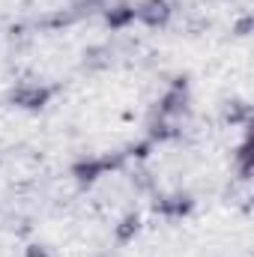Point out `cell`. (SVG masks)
<instances>
[{"instance_id":"1","label":"cell","mask_w":254,"mask_h":257,"mask_svg":"<svg viewBox=\"0 0 254 257\" xmlns=\"http://www.w3.org/2000/svg\"><path fill=\"white\" fill-rule=\"evenodd\" d=\"M18 108H27V111H36V108H42L48 99H51V90L48 87H42V84H18L15 90H12V96H9Z\"/></svg>"},{"instance_id":"2","label":"cell","mask_w":254,"mask_h":257,"mask_svg":"<svg viewBox=\"0 0 254 257\" xmlns=\"http://www.w3.org/2000/svg\"><path fill=\"white\" fill-rule=\"evenodd\" d=\"M135 18L144 21L147 27H162L171 18V3L168 0H144L135 6Z\"/></svg>"},{"instance_id":"3","label":"cell","mask_w":254,"mask_h":257,"mask_svg":"<svg viewBox=\"0 0 254 257\" xmlns=\"http://www.w3.org/2000/svg\"><path fill=\"white\" fill-rule=\"evenodd\" d=\"M183 111H186V84H174V87L168 90V96L162 99L159 114H162V117H177V114H183Z\"/></svg>"},{"instance_id":"4","label":"cell","mask_w":254,"mask_h":257,"mask_svg":"<svg viewBox=\"0 0 254 257\" xmlns=\"http://www.w3.org/2000/svg\"><path fill=\"white\" fill-rule=\"evenodd\" d=\"M105 168H111V159H93V162H81V165L75 168V174H78L81 180H96Z\"/></svg>"},{"instance_id":"5","label":"cell","mask_w":254,"mask_h":257,"mask_svg":"<svg viewBox=\"0 0 254 257\" xmlns=\"http://www.w3.org/2000/svg\"><path fill=\"white\" fill-rule=\"evenodd\" d=\"M105 18L111 27H126L129 21H135V6H114Z\"/></svg>"},{"instance_id":"6","label":"cell","mask_w":254,"mask_h":257,"mask_svg":"<svg viewBox=\"0 0 254 257\" xmlns=\"http://www.w3.org/2000/svg\"><path fill=\"white\" fill-rule=\"evenodd\" d=\"M159 209L162 212H171V215H183L189 209V197H168V200L159 203Z\"/></svg>"},{"instance_id":"7","label":"cell","mask_w":254,"mask_h":257,"mask_svg":"<svg viewBox=\"0 0 254 257\" xmlns=\"http://www.w3.org/2000/svg\"><path fill=\"white\" fill-rule=\"evenodd\" d=\"M138 227H141V218H138V215H126L123 224H120V230H117V236H120V239H129L132 233H138Z\"/></svg>"}]
</instances>
